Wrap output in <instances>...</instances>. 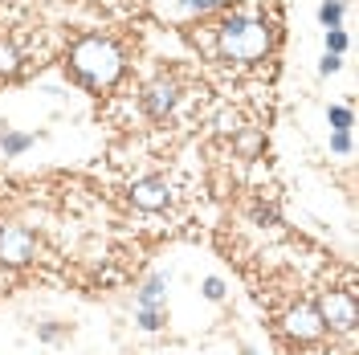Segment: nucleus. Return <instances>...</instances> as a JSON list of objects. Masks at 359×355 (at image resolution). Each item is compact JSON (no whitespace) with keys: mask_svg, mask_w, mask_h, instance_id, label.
Listing matches in <instances>:
<instances>
[{"mask_svg":"<svg viewBox=\"0 0 359 355\" xmlns=\"http://www.w3.org/2000/svg\"><path fill=\"white\" fill-rule=\"evenodd\" d=\"M69 66H74V74H78L90 90H107V86H114L118 74H123V53H118V45L107 41V37H82V41L69 49Z\"/></svg>","mask_w":359,"mask_h":355,"instance_id":"1","label":"nucleus"},{"mask_svg":"<svg viewBox=\"0 0 359 355\" xmlns=\"http://www.w3.org/2000/svg\"><path fill=\"white\" fill-rule=\"evenodd\" d=\"M273 33L266 29V21H253V17H229L221 25V53L233 62H257L266 58Z\"/></svg>","mask_w":359,"mask_h":355,"instance_id":"2","label":"nucleus"},{"mask_svg":"<svg viewBox=\"0 0 359 355\" xmlns=\"http://www.w3.org/2000/svg\"><path fill=\"white\" fill-rule=\"evenodd\" d=\"M314 311L323 319V327H335V331H355V323H359L355 294L351 290H327Z\"/></svg>","mask_w":359,"mask_h":355,"instance_id":"3","label":"nucleus"},{"mask_svg":"<svg viewBox=\"0 0 359 355\" xmlns=\"http://www.w3.org/2000/svg\"><path fill=\"white\" fill-rule=\"evenodd\" d=\"M33 233L21 225H4L0 229V266H29L33 262Z\"/></svg>","mask_w":359,"mask_h":355,"instance_id":"4","label":"nucleus"},{"mask_svg":"<svg viewBox=\"0 0 359 355\" xmlns=\"http://www.w3.org/2000/svg\"><path fill=\"white\" fill-rule=\"evenodd\" d=\"M282 331L290 335V339H298V343H314L327 327H323V319H318L314 307H294V311H286V319H282Z\"/></svg>","mask_w":359,"mask_h":355,"instance_id":"5","label":"nucleus"},{"mask_svg":"<svg viewBox=\"0 0 359 355\" xmlns=\"http://www.w3.org/2000/svg\"><path fill=\"white\" fill-rule=\"evenodd\" d=\"M131 200L139 208H147V213H159V208H168L172 188H168V180H139L131 188Z\"/></svg>","mask_w":359,"mask_h":355,"instance_id":"6","label":"nucleus"},{"mask_svg":"<svg viewBox=\"0 0 359 355\" xmlns=\"http://www.w3.org/2000/svg\"><path fill=\"white\" fill-rule=\"evenodd\" d=\"M143 107H147V114L163 119V114L176 107V82H156V86H147V94H143Z\"/></svg>","mask_w":359,"mask_h":355,"instance_id":"7","label":"nucleus"},{"mask_svg":"<svg viewBox=\"0 0 359 355\" xmlns=\"http://www.w3.org/2000/svg\"><path fill=\"white\" fill-rule=\"evenodd\" d=\"M163 286H168V278L156 274V278H147V286L139 294V307H159V298H163Z\"/></svg>","mask_w":359,"mask_h":355,"instance_id":"8","label":"nucleus"},{"mask_svg":"<svg viewBox=\"0 0 359 355\" xmlns=\"http://www.w3.org/2000/svg\"><path fill=\"white\" fill-rule=\"evenodd\" d=\"M17 69H21V53L8 41H0V74L4 78H17Z\"/></svg>","mask_w":359,"mask_h":355,"instance_id":"9","label":"nucleus"},{"mask_svg":"<svg viewBox=\"0 0 359 355\" xmlns=\"http://www.w3.org/2000/svg\"><path fill=\"white\" fill-rule=\"evenodd\" d=\"M139 327L143 331H159L163 327V311L159 307H139Z\"/></svg>","mask_w":359,"mask_h":355,"instance_id":"10","label":"nucleus"},{"mask_svg":"<svg viewBox=\"0 0 359 355\" xmlns=\"http://www.w3.org/2000/svg\"><path fill=\"white\" fill-rule=\"evenodd\" d=\"M29 147V135H4V156H21Z\"/></svg>","mask_w":359,"mask_h":355,"instance_id":"11","label":"nucleus"},{"mask_svg":"<svg viewBox=\"0 0 359 355\" xmlns=\"http://www.w3.org/2000/svg\"><path fill=\"white\" fill-rule=\"evenodd\" d=\"M327 119L335 123V131H347V127H351V111H347V107H331Z\"/></svg>","mask_w":359,"mask_h":355,"instance_id":"12","label":"nucleus"},{"mask_svg":"<svg viewBox=\"0 0 359 355\" xmlns=\"http://www.w3.org/2000/svg\"><path fill=\"white\" fill-rule=\"evenodd\" d=\"M318 17H323V25H331V29H335L339 17H343V4H335V0H331V4H323V8H318Z\"/></svg>","mask_w":359,"mask_h":355,"instance_id":"13","label":"nucleus"},{"mask_svg":"<svg viewBox=\"0 0 359 355\" xmlns=\"http://www.w3.org/2000/svg\"><path fill=\"white\" fill-rule=\"evenodd\" d=\"M237 147H241L245 156H253V152L262 147V135H257V131H245V135H241V139H237Z\"/></svg>","mask_w":359,"mask_h":355,"instance_id":"14","label":"nucleus"},{"mask_svg":"<svg viewBox=\"0 0 359 355\" xmlns=\"http://www.w3.org/2000/svg\"><path fill=\"white\" fill-rule=\"evenodd\" d=\"M204 294H208L212 302H221V298H224V282H221V278H208V282H204Z\"/></svg>","mask_w":359,"mask_h":355,"instance_id":"15","label":"nucleus"},{"mask_svg":"<svg viewBox=\"0 0 359 355\" xmlns=\"http://www.w3.org/2000/svg\"><path fill=\"white\" fill-rule=\"evenodd\" d=\"M331 147H335L339 156H347V152H351V135H347V131H335V139H331Z\"/></svg>","mask_w":359,"mask_h":355,"instance_id":"16","label":"nucleus"},{"mask_svg":"<svg viewBox=\"0 0 359 355\" xmlns=\"http://www.w3.org/2000/svg\"><path fill=\"white\" fill-rule=\"evenodd\" d=\"M343 45H347V37H343V33H339V29H327V49H343Z\"/></svg>","mask_w":359,"mask_h":355,"instance_id":"17","label":"nucleus"},{"mask_svg":"<svg viewBox=\"0 0 359 355\" xmlns=\"http://www.w3.org/2000/svg\"><path fill=\"white\" fill-rule=\"evenodd\" d=\"M339 69V58L335 53H327V58H323V74H335Z\"/></svg>","mask_w":359,"mask_h":355,"instance_id":"18","label":"nucleus"}]
</instances>
